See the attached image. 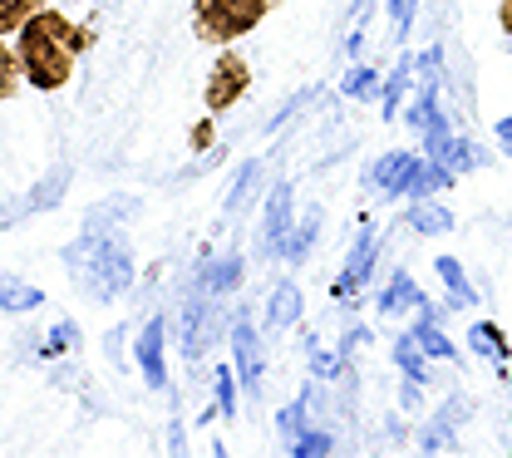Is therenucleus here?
I'll return each instance as SVG.
<instances>
[{
  "instance_id": "f257e3e1",
  "label": "nucleus",
  "mask_w": 512,
  "mask_h": 458,
  "mask_svg": "<svg viewBox=\"0 0 512 458\" xmlns=\"http://www.w3.org/2000/svg\"><path fill=\"white\" fill-rule=\"evenodd\" d=\"M20 65H25V79L35 84V89H64L69 84V74H74V60H79V50H89L94 45V35L84 30V25H74L69 15L60 10H35L20 30Z\"/></svg>"
},
{
  "instance_id": "f03ea898",
  "label": "nucleus",
  "mask_w": 512,
  "mask_h": 458,
  "mask_svg": "<svg viewBox=\"0 0 512 458\" xmlns=\"http://www.w3.org/2000/svg\"><path fill=\"white\" fill-rule=\"evenodd\" d=\"M276 0H192V30L202 45H232L252 35Z\"/></svg>"
},
{
  "instance_id": "7ed1b4c3",
  "label": "nucleus",
  "mask_w": 512,
  "mask_h": 458,
  "mask_svg": "<svg viewBox=\"0 0 512 458\" xmlns=\"http://www.w3.org/2000/svg\"><path fill=\"white\" fill-rule=\"evenodd\" d=\"M247 89H252V65H247L242 55L222 50L212 74H207V89H202V94H207V109H212V114H227L232 104H242Z\"/></svg>"
},
{
  "instance_id": "20e7f679",
  "label": "nucleus",
  "mask_w": 512,
  "mask_h": 458,
  "mask_svg": "<svg viewBox=\"0 0 512 458\" xmlns=\"http://www.w3.org/2000/svg\"><path fill=\"white\" fill-rule=\"evenodd\" d=\"M45 296L35 291V286H25V281H15V276H0V306L5 311H35Z\"/></svg>"
},
{
  "instance_id": "39448f33",
  "label": "nucleus",
  "mask_w": 512,
  "mask_h": 458,
  "mask_svg": "<svg viewBox=\"0 0 512 458\" xmlns=\"http://www.w3.org/2000/svg\"><path fill=\"white\" fill-rule=\"evenodd\" d=\"M20 79H25V65H20V55H10V50H5V35H0V104H5V99H15Z\"/></svg>"
},
{
  "instance_id": "423d86ee",
  "label": "nucleus",
  "mask_w": 512,
  "mask_h": 458,
  "mask_svg": "<svg viewBox=\"0 0 512 458\" xmlns=\"http://www.w3.org/2000/svg\"><path fill=\"white\" fill-rule=\"evenodd\" d=\"M35 10H45V0H0V35L20 30Z\"/></svg>"
},
{
  "instance_id": "0eeeda50",
  "label": "nucleus",
  "mask_w": 512,
  "mask_h": 458,
  "mask_svg": "<svg viewBox=\"0 0 512 458\" xmlns=\"http://www.w3.org/2000/svg\"><path fill=\"white\" fill-rule=\"evenodd\" d=\"M158 335H163V326H148V335H143V365H148V380H153V385H163V370H158Z\"/></svg>"
},
{
  "instance_id": "6e6552de",
  "label": "nucleus",
  "mask_w": 512,
  "mask_h": 458,
  "mask_svg": "<svg viewBox=\"0 0 512 458\" xmlns=\"http://www.w3.org/2000/svg\"><path fill=\"white\" fill-rule=\"evenodd\" d=\"M192 143L207 148V143H212V124H197V129H192Z\"/></svg>"
},
{
  "instance_id": "1a4fd4ad",
  "label": "nucleus",
  "mask_w": 512,
  "mask_h": 458,
  "mask_svg": "<svg viewBox=\"0 0 512 458\" xmlns=\"http://www.w3.org/2000/svg\"><path fill=\"white\" fill-rule=\"evenodd\" d=\"M498 20H503V30L512 35V0H503V5H498Z\"/></svg>"
}]
</instances>
